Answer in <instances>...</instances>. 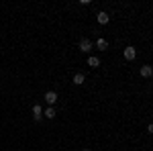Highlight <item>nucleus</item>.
<instances>
[{"instance_id":"nucleus-3","label":"nucleus","mask_w":153,"mask_h":151,"mask_svg":"<svg viewBox=\"0 0 153 151\" xmlns=\"http://www.w3.org/2000/svg\"><path fill=\"white\" fill-rule=\"evenodd\" d=\"M45 102H47L49 106H53L55 102H57V92H53V90L45 92Z\"/></svg>"},{"instance_id":"nucleus-10","label":"nucleus","mask_w":153,"mask_h":151,"mask_svg":"<svg viewBox=\"0 0 153 151\" xmlns=\"http://www.w3.org/2000/svg\"><path fill=\"white\" fill-rule=\"evenodd\" d=\"M84 82H86V76H84V74H76V76H74V84H76V86H82Z\"/></svg>"},{"instance_id":"nucleus-6","label":"nucleus","mask_w":153,"mask_h":151,"mask_svg":"<svg viewBox=\"0 0 153 151\" xmlns=\"http://www.w3.org/2000/svg\"><path fill=\"white\" fill-rule=\"evenodd\" d=\"M33 118H35V121H41V118H43V108L39 104H33Z\"/></svg>"},{"instance_id":"nucleus-7","label":"nucleus","mask_w":153,"mask_h":151,"mask_svg":"<svg viewBox=\"0 0 153 151\" xmlns=\"http://www.w3.org/2000/svg\"><path fill=\"white\" fill-rule=\"evenodd\" d=\"M96 16H98V23H100V25H108V21H110L108 12H104V10H100L98 14H96Z\"/></svg>"},{"instance_id":"nucleus-5","label":"nucleus","mask_w":153,"mask_h":151,"mask_svg":"<svg viewBox=\"0 0 153 151\" xmlns=\"http://www.w3.org/2000/svg\"><path fill=\"white\" fill-rule=\"evenodd\" d=\"M139 74H141L143 78H151V76H153V68H151V65H141Z\"/></svg>"},{"instance_id":"nucleus-11","label":"nucleus","mask_w":153,"mask_h":151,"mask_svg":"<svg viewBox=\"0 0 153 151\" xmlns=\"http://www.w3.org/2000/svg\"><path fill=\"white\" fill-rule=\"evenodd\" d=\"M147 133H149V135H153V123L149 125V127H147Z\"/></svg>"},{"instance_id":"nucleus-12","label":"nucleus","mask_w":153,"mask_h":151,"mask_svg":"<svg viewBox=\"0 0 153 151\" xmlns=\"http://www.w3.org/2000/svg\"><path fill=\"white\" fill-rule=\"evenodd\" d=\"M82 151H90V149H82Z\"/></svg>"},{"instance_id":"nucleus-4","label":"nucleus","mask_w":153,"mask_h":151,"mask_svg":"<svg viewBox=\"0 0 153 151\" xmlns=\"http://www.w3.org/2000/svg\"><path fill=\"white\" fill-rule=\"evenodd\" d=\"M94 45H96V49H98V51H106V49H108V41H106V39H102V37H98V41H96Z\"/></svg>"},{"instance_id":"nucleus-2","label":"nucleus","mask_w":153,"mask_h":151,"mask_svg":"<svg viewBox=\"0 0 153 151\" xmlns=\"http://www.w3.org/2000/svg\"><path fill=\"white\" fill-rule=\"evenodd\" d=\"M80 51H82V53H90V51H92V41H90V39H82V41H80Z\"/></svg>"},{"instance_id":"nucleus-9","label":"nucleus","mask_w":153,"mask_h":151,"mask_svg":"<svg viewBox=\"0 0 153 151\" xmlns=\"http://www.w3.org/2000/svg\"><path fill=\"white\" fill-rule=\"evenodd\" d=\"M88 65H90V68H98V65H100V59L96 57V55H90V57H88Z\"/></svg>"},{"instance_id":"nucleus-8","label":"nucleus","mask_w":153,"mask_h":151,"mask_svg":"<svg viewBox=\"0 0 153 151\" xmlns=\"http://www.w3.org/2000/svg\"><path fill=\"white\" fill-rule=\"evenodd\" d=\"M43 116H47L49 121H51V118H55V116H57V110H55L53 106H49V108H45V110H43Z\"/></svg>"},{"instance_id":"nucleus-1","label":"nucleus","mask_w":153,"mask_h":151,"mask_svg":"<svg viewBox=\"0 0 153 151\" xmlns=\"http://www.w3.org/2000/svg\"><path fill=\"white\" fill-rule=\"evenodd\" d=\"M123 55H125V59H127V61H133V59L137 57V49H135L133 45L125 47V51H123Z\"/></svg>"}]
</instances>
